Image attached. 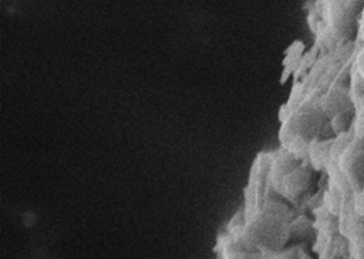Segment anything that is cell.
I'll return each mask as SVG.
<instances>
[{
  "label": "cell",
  "instance_id": "1",
  "mask_svg": "<svg viewBox=\"0 0 364 259\" xmlns=\"http://www.w3.org/2000/svg\"><path fill=\"white\" fill-rule=\"evenodd\" d=\"M364 1H317L310 10L309 24L316 34L320 54L336 51L348 43H355L358 17Z\"/></svg>",
  "mask_w": 364,
  "mask_h": 259
},
{
  "label": "cell",
  "instance_id": "2",
  "mask_svg": "<svg viewBox=\"0 0 364 259\" xmlns=\"http://www.w3.org/2000/svg\"><path fill=\"white\" fill-rule=\"evenodd\" d=\"M337 168L357 194L364 185V135L353 137L337 159Z\"/></svg>",
  "mask_w": 364,
  "mask_h": 259
},
{
  "label": "cell",
  "instance_id": "3",
  "mask_svg": "<svg viewBox=\"0 0 364 259\" xmlns=\"http://www.w3.org/2000/svg\"><path fill=\"white\" fill-rule=\"evenodd\" d=\"M313 179V168L300 164L297 168L290 171L279 184L274 191L276 195L287 199L289 202H299L310 189Z\"/></svg>",
  "mask_w": 364,
  "mask_h": 259
},
{
  "label": "cell",
  "instance_id": "4",
  "mask_svg": "<svg viewBox=\"0 0 364 259\" xmlns=\"http://www.w3.org/2000/svg\"><path fill=\"white\" fill-rule=\"evenodd\" d=\"M318 259H350L347 240L341 235L336 236L318 255Z\"/></svg>",
  "mask_w": 364,
  "mask_h": 259
},
{
  "label": "cell",
  "instance_id": "5",
  "mask_svg": "<svg viewBox=\"0 0 364 259\" xmlns=\"http://www.w3.org/2000/svg\"><path fill=\"white\" fill-rule=\"evenodd\" d=\"M351 131L355 137L364 135V94L354 104V121H353Z\"/></svg>",
  "mask_w": 364,
  "mask_h": 259
},
{
  "label": "cell",
  "instance_id": "6",
  "mask_svg": "<svg viewBox=\"0 0 364 259\" xmlns=\"http://www.w3.org/2000/svg\"><path fill=\"white\" fill-rule=\"evenodd\" d=\"M353 68L364 78V43H355V53L353 60Z\"/></svg>",
  "mask_w": 364,
  "mask_h": 259
},
{
  "label": "cell",
  "instance_id": "7",
  "mask_svg": "<svg viewBox=\"0 0 364 259\" xmlns=\"http://www.w3.org/2000/svg\"><path fill=\"white\" fill-rule=\"evenodd\" d=\"M354 209L358 215L364 216V185L363 188L354 195Z\"/></svg>",
  "mask_w": 364,
  "mask_h": 259
},
{
  "label": "cell",
  "instance_id": "8",
  "mask_svg": "<svg viewBox=\"0 0 364 259\" xmlns=\"http://www.w3.org/2000/svg\"><path fill=\"white\" fill-rule=\"evenodd\" d=\"M355 43H358V44L364 43V6H363V10H361L360 17H358V28H357Z\"/></svg>",
  "mask_w": 364,
  "mask_h": 259
}]
</instances>
